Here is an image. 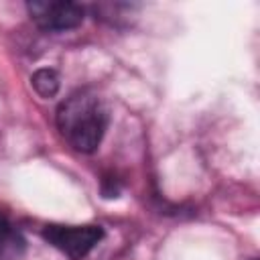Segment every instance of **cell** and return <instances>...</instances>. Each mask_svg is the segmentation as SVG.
<instances>
[{
    "instance_id": "3957f363",
    "label": "cell",
    "mask_w": 260,
    "mask_h": 260,
    "mask_svg": "<svg viewBox=\"0 0 260 260\" xmlns=\"http://www.w3.org/2000/svg\"><path fill=\"white\" fill-rule=\"evenodd\" d=\"M30 20L43 30H71L83 22L85 10L77 2L63 0H32L26 4Z\"/></svg>"
},
{
    "instance_id": "7a4b0ae2",
    "label": "cell",
    "mask_w": 260,
    "mask_h": 260,
    "mask_svg": "<svg viewBox=\"0 0 260 260\" xmlns=\"http://www.w3.org/2000/svg\"><path fill=\"white\" fill-rule=\"evenodd\" d=\"M43 238L67 254L73 260H79L87 256L104 238V230L100 225H63V223H51L45 225Z\"/></svg>"
},
{
    "instance_id": "277c9868",
    "label": "cell",
    "mask_w": 260,
    "mask_h": 260,
    "mask_svg": "<svg viewBox=\"0 0 260 260\" xmlns=\"http://www.w3.org/2000/svg\"><path fill=\"white\" fill-rule=\"evenodd\" d=\"M26 254V240L16 225L0 211V260H22Z\"/></svg>"
},
{
    "instance_id": "5b68a950",
    "label": "cell",
    "mask_w": 260,
    "mask_h": 260,
    "mask_svg": "<svg viewBox=\"0 0 260 260\" xmlns=\"http://www.w3.org/2000/svg\"><path fill=\"white\" fill-rule=\"evenodd\" d=\"M30 83L41 98H53L59 91V77L53 69H47V67L37 69L30 77Z\"/></svg>"
},
{
    "instance_id": "6da1fadb",
    "label": "cell",
    "mask_w": 260,
    "mask_h": 260,
    "mask_svg": "<svg viewBox=\"0 0 260 260\" xmlns=\"http://www.w3.org/2000/svg\"><path fill=\"white\" fill-rule=\"evenodd\" d=\"M57 128L75 150L95 152L108 128V110L95 93L75 91L57 108Z\"/></svg>"
}]
</instances>
